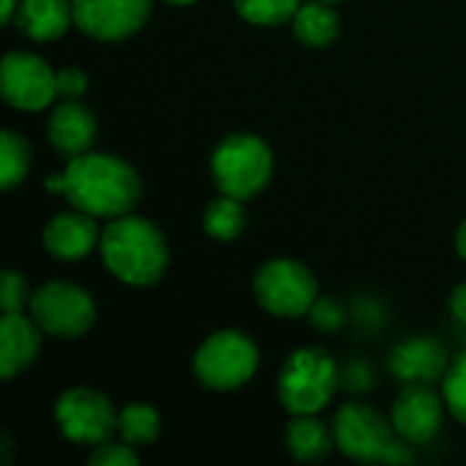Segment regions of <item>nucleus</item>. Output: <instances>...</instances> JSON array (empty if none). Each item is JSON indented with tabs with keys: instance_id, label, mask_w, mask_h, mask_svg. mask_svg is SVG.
Instances as JSON below:
<instances>
[{
	"instance_id": "nucleus-1",
	"label": "nucleus",
	"mask_w": 466,
	"mask_h": 466,
	"mask_svg": "<svg viewBox=\"0 0 466 466\" xmlns=\"http://www.w3.org/2000/svg\"><path fill=\"white\" fill-rule=\"evenodd\" d=\"M139 194V175L117 156L87 150L66 167L68 202L96 218H117L131 213Z\"/></svg>"
},
{
	"instance_id": "nucleus-2",
	"label": "nucleus",
	"mask_w": 466,
	"mask_h": 466,
	"mask_svg": "<svg viewBox=\"0 0 466 466\" xmlns=\"http://www.w3.org/2000/svg\"><path fill=\"white\" fill-rule=\"evenodd\" d=\"M98 248L106 270L131 287H153L169 265V248L161 229L131 213L112 218L101 232Z\"/></svg>"
},
{
	"instance_id": "nucleus-3",
	"label": "nucleus",
	"mask_w": 466,
	"mask_h": 466,
	"mask_svg": "<svg viewBox=\"0 0 466 466\" xmlns=\"http://www.w3.org/2000/svg\"><path fill=\"white\" fill-rule=\"evenodd\" d=\"M336 448L363 464H410V442L390 426L377 410L363 404H347L333 420Z\"/></svg>"
},
{
	"instance_id": "nucleus-4",
	"label": "nucleus",
	"mask_w": 466,
	"mask_h": 466,
	"mask_svg": "<svg viewBox=\"0 0 466 466\" xmlns=\"http://www.w3.org/2000/svg\"><path fill=\"white\" fill-rule=\"evenodd\" d=\"M339 369L319 347L292 352L279 374V401L289 415H317L339 388Z\"/></svg>"
},
{
	"instance_id": "nucleus-5",
	"label": "nucleus",
	"mask_w": 466,
	"mask_h": 466,
	"mask_svg": "<svg viewBox=\"0 0 466 466\" xmlns=\"http://www.w3.org/2000/svg\"><path fill=\"white\" fill-rule=\"evenodd\" d=\"M210 175L221 194L246 202L268 186L273 175V153L254 134H232L216 147Z\"/></svg>"
},
{
	"instance_id": "nucleus-6",
	"label": "nucleus",
	"mask_w": 466,
	"mask_h": 466,
	"mask_svg": "<svg viewBox=\"0 0 466 466\" xmlns=\"http://www.w3.org/2000/svg\"><path fill=\"white\" fill-rule=\"evenodd\" d=\"M259 366L257 344L240 330H218L208 336L194 355V374L210 390L243 388Z\"/></svg>"
},
{
	"instance_id": "nucleus-7",
	"label": "nucleus",
	"mask_w": 466,
	"mask_h": 466,
	"mask_svg": "<svg viewBox=\"0 0 466 466\" xmlns=\"http://www.w3.org/2000/svg\"><path fill=\"white\" fill-rule=\"evenodd\" d=\"M257 303L273 317H303L317 303L314 273L295 259H273L259 268L254 279Z\"/></svg>"
},
{
	"instance_id": "nucleus-8",
	"label": "nucleus",
	"mask_w": 466,
	"mask_h": 466,
	"mask_svg": "<svg viewBox=\"0 0 466 466\" xmlns=\"http://www.w3.org/2000/svg\"><path fill=\"white\" fill-rule=\"evenodd\" d=\"M30 317L46 336L79 339L96 322V303L82 287L68 281H52L33 292Z\"/></svg>"
},
{
	"instance_id": "nucleus-9",
	"label": "nucleus",
	"mask_w": 466,
	"mask_h": 466,
	"mask_svg": "<svg viewBox=\"0 0 466 466\" xmlns=\"http://www.w3.org/2000/svg\"><path fill=\"white\" fill-rule=\"evenodd\" d=\"M55 423L68 442L96 448L117 431V412L104 393L71 388L55 404Z\"/></svg>"
},
{
	"instance_id": "nucleus-10",
	"label": "nucleus",
	"mask_w": 466,
	"mask_h": 466,
	"mask_svg": "<svg viewBox=\"0 0 466 466\" xmlns=\"http://www.w3.org/2000/svg\"><path fill=\"white\" fill-rule=\"evenodd\" d=\"M0 85L3 98L25 112H38L57 98V71L30 52H8L3 57Z\"/></svg>"
},
{
	"instance_id": "nucleus-11",
	"label": "nucleus",
	"mask_w": 466,
	"mask_h": 466,
	"mask_svg": "<svg viewBox=\"0 0 466 466\" xmlns=\"http://www.w3.org/2000/svg\"><path fill=\"white\" fill-rule=\"evenodd\" d=\"M74 25L96 41H123L142 30L153 0H71Z\"/></svg>"
},
{
	"instance_id": "nucleus-12",
	"label": "nucleus",
	"mask_w": 466,
	"mask_h": 466,
	"mask_svg": "<svg viewBox=\"0 0 466 466\" xmlns=\"http://www.w3.org/2000/svg\"><path fill=\"white\" fill-rule=\"evenodd\" d=\"M445 399L431 390V385H407L393 404V426L410 445L431 442L442 426Z\"/></svg>"
},
{
	"instance_id": "nucleus-13",
	"label": "nucleus",
	"mask_w": 466,
	"mask_h": 466,
	"mask_svg": "<svg viewBox=\"0 0 466 466\" xmlns=\"http://www.w3.org/2000/svg\"><path fill=\"white\" fill-rule=\"evenodd\" d=\"M451 369L445 347L431 336H412L390 352V371L404 385H434L442 382Z\"/></svg>"
},
{
	"instance_id": "nucleus-14",
	"label": "nucleus",
	"mask_w": 466,
	"mask_h": 466,
	"mask_svg": "<svg viewBox=\"0 0 466 466\" xmlns=\"http://www.w3.org/2000/svg\"><path fill=\"white\" fill-rule=\"evenodd\" d=\"M101 243L96 216L76 210V213H60L55 216L44 229V248L66 262L87 257Z\"/></svg>"
},
{
	"instance_id": "nucleus-15",
	"label": "nucleus",
	"mask_w": 466,
	"mask_h": 466,
	"mask_svg": "<svg viewBox=\"0 0 466 466\" xmlns=\"http://www.w3.org/2000/svg\"><path fill=\"white\" fill-rule=\"evenodd\" d=\"M52 147L63 158H76L93 147L96 139V117L76 98H63V104L52 112L46 126Z\"/></svg>"
},
{
	"instance_id": "nucleus-16",
	"label": "nucleus",
	"mask_w": 466,
	"mask_h": 466,
	"mask_svg": "<svg viewBox=\"0 0 466 466\" xmlns=\"http://www.w3.org/2000/svg\"><path fill=\"white\" fill-rule=\"evenodd\" d=\"M41 328L35 319L19 314H3L0 319V377L14 380L22 374L41 350Z\"/></svg>"
},
{
	"instance_id": "nucleus-17",
	"label": "nucleus",
	"mask_w": 466,
	"mask_h": 466,
	"mask_svg": "<svg viewBox=\"0 0 466 466\" xmlns=\"http://www.w3.org/2000/svg\"><path fill=\"white\" fill-rule=\"evenodd\" d=\"M16 27L33 41H55L74 22L71 0H19Z\"/></svg>"
},
{
	"instance_id": "nucleus-18",
	"label": "nucleus",
	"mask_w": 466,
	"mask_h": 466,
	"mask_svg": "<svg viewBox=\"0 0 466 466\" xmlns=\"http://www.w3.org/2000/svg\"><path fill=\"white\" fill-rule=\"evenodd\" d=\"M287 445H289V453L298 461L317 464V461L330 456V451L336 445V437H333V429H328L319 418H314V415H292V423L287 429Z\"/></svg>"
},
{
	"instance_id": "nucleus-19",
	"label": "nucleus",
	"mask_w": 466,
	"mask_h": 466,
	"mask_svg": "<svg viewBox=\"0 0 466 466\" xmlns=\"http://www.w3.org/2000/svg\"><path fill=\"white\" fill-rule=\"evenodd\" d=\"M292 25H295L298 41L306 46H328L330 41H336V35L341 30L339 14L325 0L303 3L295 14Z\"/></svg>"
},
{
	"instance_id": "nucleus-20",
	"label": "nucleus",
	"mask_w": 466,
	"mask_h": 466,
	"mask_svg": "<svg viewBox=\"0 0 466 466\" xmlns=\"http://www.w3.org/2000/svg\"><path fill=\"white\" fill-rule=\"evenodd\" d=\"M117 431L120 440L128 442L131 448H147L158 440L161 418L147 404H128L117 412Z\"/></svg>"
},
{
	"instance_id": "nucleus-21",
	"label": "nucleus",
	"mask_w": 466,
	"mask_h": 466,
	"mask_svg": "<svg viewBox=\"0 0 466 466\" xmlns=\"http://www.w3.org/2000/svg\"><path fill=\"white\" fill-rule=\"evenodd\" d=\"M205 232L216 240H235L243 227H246V210H243V199H235L229 194L216 197L208 208H205Z\"/></svg>"
},
{
	"instance_id": "nucleus-22",
	"label": "nucleus",
	"mask_w": 466,
	"mask_h": 466,
	"mask_svg": "<svg viewBox=\"0 0 466 466\" xmlns=\"http://www.w3.org/2000/svg\"><path fill=\"white\" fill-rule=\"evenodd\" d=\"M30 169V147L25 137L16 131H3L0 134V186L5 191L16 188Z\"/></svg>"
},
{
	"instance_id": "nucleus-23",
	"label": "nucleus",
	"mask_w": 466,
	"mask_h": 466,
	"mask_svg": "<svg viewBox=\"0 0 466 466\" xmlns=\"http://www.w3.org/2000/svg\"><path fill=\"white\" fill-rule=\"evenodd\" d=\"M303 0H235V8L243 19L254 25H284L295 19Z\"/></svg>"
},
{
	"instance_id": "nucleus-24",
	"label": "nucleus",
	"mask_w": 466,
	"mask_h": 466,
	"mask_svg": "<svg viewBox=\"0 0 466 466\" xmlns=\"http://www.w3.org/2000/svg\"><path fill=\"white\" fill-rule=\"evenodd\" d=\"M442 399L451 415L466 426V352L451 360V369L442 380Z\"/></svg>"
},
{
	"instance_id": "nucleus-25",
	"label": "nucleus",
	"mask_w": 466,
	"mask_h": 466,
	"mask_svg": "<svg viewBox=\"0 0 466 466\" xmlns=\"http://www.w3.org/2000/svg\"><path fill=\"white\" fill-rule=\"evenodd\" d=\"M90 466H137L139 456L134 453V448L128 442H101L93 448V453L87 456Z\"/></svg>"
},
{
	"instance_id": "nucleus-26",
	"label": "nucleus",
	"mask_w": 466,
	"mask_h": 466,
	"mask_svg": "<svg viewBox=\"0 0 466 466\" xmlns=\"http://www.w3.org/2000/svg\"><path fill=\"white\" fill-rule=\"evenodd\" d=\"M30 292H27V281L8 270L3 276V289H0V306H3V314H19L25 309V303H30Z\"/></svg>"
},
{
	"instance_id": "nucleus-27",
	"label": "nucleus",
	"mask_w": 466,
	"mask_h": 466,
	"mask_svg": "<svg viewBox=\"0 0 466 466\" xmlns=\"http://www.w3.org/2000/svg\"><path fill=\"white\" fill-rule=\"evenodd\" d=\"M311 322L319 328V330H339L344 325V309L336 303V300H317L311 306Z\"/></svg>"
},
{
	"instance_id": "nucleus-28",
	"label": "nucleus",
	"mask_w": 466,
	"mask_h": 466,
	"mask_svg": "<svg viewBox=\"0 0 466 466\" xmlns=\"http://www.w3.org/2000/svg\"><path fill=\"white\" fill-rule=\"evenodd\" d=\"M85 90H87V74L82 68L57 71V96L60 98H79Z\"/></svg>"
},
{
	"instance_id": "nucleus-29",
	"label": "nucleus",
	"mask_w": 466,
	"mask_h": 466,
	"mask_svg": "<svg viewBox=\"0 0 466 466\" xmlns=\"http://www.w3.org/2000/svg\"><path fill=\"white\" fill-rule=\"evenodd\" d=\"M451 314H453L459 322H464L466 325V281L464 284H459V287L453 289V295H451Z\"/></svg>"
},
{
	"instance_id": "nucleus-30",
	"label": "nucleus",
	"mask_w": 466,
	"mask_h": 466,
	"mask_svg": "<svg viewBox=\"0 0 466 466\" xmlns=\"http://www.w3.org/2000/svg\"><path fill=\"white\" fill-rule=\"evenodd\" d=\"M16 8H19V3H16V0H3L0 19H3L5 25H11V22H14V16H16Z\"/></svg>"
},
{
	"instance_id": "nucleus-31",
	"label": "nucleus",
	"mask_w": 466,
	"mask_h": 466,
	"mask_svg": "<svg viewBox=\"0 0 466 466\" xmlns=\"http://www.w3.org/2000/svg\"><path fill=\"white\" fill-rule=\"evenodd\" d=\"M46 188H49V191H55V194H66V172L52 175V177L46 180Z\"/></svg>"
},
{
	"instance_id": "nucleus-32",
	"label": "nucleus",
	"mask_w": 466,
	"mask_h": 466,
	"mask_svg": "<svg viewBox=\"0 0 466 466\" xmlns=\"http://www.w3.org/2000/svg\"><path fill=\"white\" fill-rule=\"evenodd\" d=\"M456 251L466 259V221L459 227V232H456Z\"/></svg>"
},
{
	"instance_id": "nucleus-33",
	"label": "nucleus",
	"mask_w": 466,
	"mask_h": 466,
	"mask_svg": "<svg viewBox=\"0 0 466 466\" xmlns=\"http://www.w3.org/2000/svg\"><path fill=\"white\" fill-rule=\"evenodd\" d=\"M164 3H172V5H188V3H194V0H164Z\"/></svg>"
},
{
	"instance_id": "nucleus-34",
	"label": "nucleus",
	"mask_w": 466,
	"mask_h": 466,
	"mask_svg": "<svg viewBox=\"0 0 466 466\" xmlns=\"http://www.w3.org/2000/svg\"><path fill=\"white\" fill-rule=\"evenodd\" d=\"M325 3H341V0H325Z\"/></svg>"
}]
</instances>
